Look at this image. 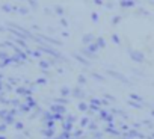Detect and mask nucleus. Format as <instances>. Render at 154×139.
<instances>
[{"label":"nucleus","mask_w":154,"mask_h":139,"mask_svg":"<svg viewBox=\"0 0 154 139\" xmlns=\"http://www.w3.org/2000/svg\"><path fill=\"white\" fill-rule=\"evenodd\" d=\"M121 5H122V6H131L133 2H131V0H128V2H121Z\"/></svg>","instance_id":"1"}]
</instances>
